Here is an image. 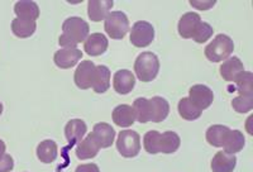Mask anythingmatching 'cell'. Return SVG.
I'll return each instance as SVG.
<instances>
[{"mask_svg": "<svg viewBox=\"0 0 253 172\" xmlns=\"http://www.w3.org/2000/svg\"><path fill=\"white\" fill-rule=\"evenodd\" d=\"M108 46V38L103 33H92L84 42V51L89 56H100L107 51Z\"/></svg>", "mask_w": 253, "mask_h": 172, "instance_id": "9a60e30c", "label": "cell"}, {"mask_svg": "<svg viewBox=\"0 0 253 172\" xmlns=\"http://www.w3.org/2000/svg\"><path fill=\"white\" fill-rule=\"evenodd\" d=\"M95 65L92 61H83L78 66L75 71V80L76 86L81 90H87L92 86V81H94L95 75Z\"/></svg>", "mask_w": 253, "mask_h": 172, "instance_id": "9c48e42d", "label": "cell"}, {"mask_svg": "<svg viewBox=\"0 0 253 172\" xmlns=\"http://www.w3.org/2000/svg\"><path fill=\"white\" fill-rule=\"evenodd\" d=\"M232 130L230 128L225 126H220V124H215L208 128L207 130V141L210 146L218 147V148H223L225 141H227L229 132Z\"/></svg>", "mask_w": 253, "mask_h": 172, "instance_id": "44dd1931", "label": "cell"}, {"mask_svg": "<svg viewBox=\"0 0 253 172\" xmlns=\"http://www.w3.org/2000/svg\"><path fill=\"white\" fill-rule=\"evenodd\" d=\"M57 144L52 139H44L37 147V157L42 164H52L57 158Z\"/></svg>", "mask_w": 253, "mask_h": 172, "instance_id": "d4e9b609", "label": "cell"}, {"mask_svg": "<svg viewBox=\"0 0 253 172\" xmlns=\"http://www.w3.org/2000/svg\"><path fill=\"white\" fill-rule=\"evenodd\" d=\"M133 110H134L135 119L139 123H148L151 121L150 114V101L146 98H137L133 103Z\"/></svg>", "mask_w": 253, "mask_h": 172, "instance_id": "f546056e", "label": "cell"}, {"mask_svg": "<svg viewBox=\"0 0 253 172\" xmlns=\"http://www.w3.org/2000/svg\"><path fill=\"white\" fill-rule=\"evenodd\" d=\"M239 96L245 98H253V74L252 72L245 71L239 75L237 80L234 81Z\"/></svg>", "mask_w": 253, "mask_h": 172, "instance_id": "83f0119b", "label": "cell"}, {"mask_svg": "<svg viewBox=\"0 0 253 172\" xmlns=\"http://www.w3.org/2000/svg\"><path fill=\"white\" fill-rule=\"evenodd\" d=\"M219 71H220V76L225 81L234 83L239 75L242 72H245V66H243V62L237 56H233V57L227 58L224 62L221 63Z\"/></svg>", "mask_w": 253, "mask_h": 172, "instance_id": "5bb4252c", "label": "cell"}, {"mask_svg": "<svg viewBox=\"0 0 253 172\" xmlns=\"http://www.w3.org/2000/svg\"><path fill=\"white\" fill-rule=\"evenodd\" d=\"M36 29H37V23H36V20L15 18V19L12 22L13 35L18 38L31 37V36L35 35Z\"/></svg>", "mask_w": 253, "mask_h": 172, "instance_id": "484cf974", "label": "cell"}, {"mask_svg": "<svg viewBox=\"0 0 253 172\" xmlns=\"http://www.w3.org/2000/svg\"><path fill=\"white\" fill-rule=\"evenodd\" d=\"M232 106L239 114H246L251 112L253 108V98H245V96H238V98L232 100Z\"/></svg>", "mask_w": 253, "mask_h": 172, "instance_id": "1f68e13d", "label": "cell"}, {"mask_svg": "<svg viewBox=\"0 0 253 172\" xmlns=\"http://www.w3.org/2000/svg\"><path fill=\"white\" fill-rule=\"evenodd\" d=\"M113 6H114L113 0H89L87 15L92 22H101L107 18Z\"/></svg>", "mask_w": 253, "mask_h": 172, "instance_id": "4fadbf2b", "label": "cell"}, {"mask_svg": "<svg viewBox=\"0 0 253 172\" xmlns=\"http://www.w3.org/2000/svg\"><path fill=\"white\" fill-rule=\"evenodd\" d=\"M134 71L142 83H150L158 75L160 60L152 52H142L134 62Z\"/></svg>", "mask_w": 253, "mask_h": 172, "instance_id": "3957f363", "label": "cell"}, {"mask_svg": "<svg viewBox=\"0 0 253 172\" xmlns=\"http://www.w3.org/2000/svg\"><path fill=\"white\" fill-rule=\"evenodd\" d=\"M14 169V160L10 155L5 153L0 158V172H10Z\"/></svg>", "mask_w": 253, "mask_h": 172, "instance_id": "d6a6232c", "label": "cell"}, {"mask_svg": "<svg viewBox=\"0 0 253 172\" xmlns=\"http://www.w3.org/2000/svg\"><path fill=\"white\" fill-rule=\"evenodd\" d=\"M135 86V78L129 70H119L113 76V87L118 94H129Z\"/></svg>", "mask_w": 253, "mask_h": 172, "instance_id": "7c38bea8", "label": "cell"}, {"mask_svg": "<svg viewBox=\"0 0 253 172\" xmlns=\"http://www.w3.org/2000/svg\"><path fill=\"white\" fill-rule=\"evenodd\" d=\"M14 13L20 19L37 20L40 18V6L31 0H20L15 3Z\"/></svg>", "mask_w": 253, "mask_h": 172, "instance_id": "7402d4cb", "label": "cell"}, {"mask_svg": "<svg viewBox=\"0 0 253 172\" xmlns=\"http://www.w3.org/2000/svg\"><path fill=\"white\" fill-rule=\"evenodd\" d=\"M180 144H181V139L178 134L171 130L165 133L150 130L143 137L144 149L150 155H157V153L171 155L180 148Z\"/></svg>", "mask_w": 253, "mask_h": 172, "instance_id": "6da1fadb", "label": "cell"}, {"mask_svg": "<svg viewBox=\"0 0 253 172\" xmlns=\"http://www.w3.org/2000/svg\"><path fill=\"white\" fill-rule=\"evenodd\" d=\"M178 114L185 121H196L202 117V110H199L195 105H194L189 98H182L178 101L177 105Z\"/></svg>", "mask_w": 253, "mask_h": 172, "instance_id": "f1b7e54d", "label": "cell"}, {"mask_svg": "<svg viewBox=\"0 0 253 172\" xmlns=\"http://www.w3.org/2000/svg\"><path fill=\"white\" fill-rule=\"evenodd\" d=\"M237 166V157L236 155H230V153L218 152L211 160L210 167L213 172H233Z\"/></svg>", "mask_w": 253, "mask_h": 172, "instance_id": "ac0fdd59", "label": "cell"}, {"mask_svg": "<svg viewBox=\"0 0 253 172\" xmlns=\"http://www.w3.org/2000/svg\"><path fill=\"white\" fill-rule=\"evenodd\" d=\"M5 149H6L5 143H4L3 139H0V158L3 157L4 155H5Z\"/></svg>", "mask_w": 253, "mask_h": 172, "instance_id": "d590c367", "label": "cell"}, {"mask_svg": "<svg viewBox=\"0 0 253 172\" xmlns=\"http://www.w3.org/2000/svg\"><path fill=\"white\" fill-rule=\"evenodd\" d=\"M92 90L96 94H104L110 87V70L104 65L95 67L94 81H92Z\"/></svg>", "mask_w": 253, "mask_h": 172, "instance_id": "603a6c76", "label": "cell"}, {"mask_svg": "<svg viewBox=\"0 0 253 172\" xmlns=\"http://www.w3.org/2000/svg\"><path fill=\"white\" fill-rule=\"evenodd\" d=\"M62 36L58 38V43L63 48H76L79 43L85 42L89 37V24L80 17L67 18L62 24Z\"/></svg>", "mask_w": 253, "mask_h": 172, "instance_id": "7a4b0ae2", "label": "cell"}, {"mask_svg": "<svg viewBox=\"0 0 253 172\" xmlns=\"http://www.w3.org/2000/svg\"><path fill=\"white\" fill-rule=\"evenodd\" d=\"M202 23V18L198 13L189 12L185 13L178 20V35L185 40H193L195 32Z\"/></svg>", "mask_w": 253, "mask_h": 172, "instance_id": "30bf717a", "label": "cell"}, {"mask_svg": "<svg viewBox=\"0 0 253 172\" xmlns=\"http://www.w3.org/2000/svg\"><path fill=\"white\" fill-rule=\"evenodd\" d=\"M83 52L79 48H62L55 53V65L58 69H71L81 60Z\"/></svg>", "mask_w": 253, "mask_h": 172, "instance_id": "8fae6325", "label": "cell"}, {"mask_svg": "<svg viewBox=\"0 0 253 172\" xmlns=\"http://www.w3.org/2000/svg\"><path fill=\"white\" fill-rule=\"evenodd\" d=\"M99 151H100V146L95 138L92 137V134L90 133L85 139H81L78 143V147H76V157L79 160H90V158H94L95 156L98 155Z\"/></svg>", "mask_w": 253, "mask_h": 172, "instance_id": "ffe728a7", "label": "cell"}, {"mask_svg": "<svg viewBox=\"0 0 253 172\" xmlns=\"http://www.w3.org/2000/svg\"><path fill=\"white\" fill-rule=\"evenodd\" d=\"M3 114V104H1V101H0V115Z\"/></svg>", "mask_w": 253, "mask_h": 172, "instance_id": "8d00e7d4", "label": "cell"}, {"mask_svg": "<svg viewBox=\"0 0 253 172\" xmlns=\"http://www.w3.org/2000/svg\"><path fill=\"white\" fill-rule=\"evenodd\" d=\"M104 29L107 35L113 40H123L129 31V20L126 13L123 12H110L105 18Z\"/></svg>", "mask_w": 253, "mask_h": 172, "instance_id": "5b68a950", "label": "cell"}, {"mask_svg": "<svg viewBox=\"0 0 253 172\" xmlns=\"http://www.w3.org/2000/svg\"><path fill=\"white\" fill-rule=\"evenodd\" d=\"M189 99L199 110L208 109L214 100L213 90L207 85H194L189 90Z\"/></svg>", "mask_w": 253, "mask_h": 172, "instance_id": "ba28073f", "label": "cell"}, {"mask_svg": "<svg viewBox=\"0 0 253 172\" xmlns=\"http://www.w3.org/2000/svg\"><path fill=\"white\" fill-rule=\"evenodd\" d=\"M113 122L121 128H128V127L133 126L135 122V114L133 110V106L126 105V104H122V105L115 106L113 110Z\"/></svg>", "mask_w": 253, "mask_h": 172, "instance_id": "d6986e66", "label": "cell"}, {"mask_svg": "<svg viewBox=\"0 0 253 172\" xmlns=\"http://www.w3.org/2000/svg\"><path fill=\"white\" fill-rule=\"evenodd\" d=\"M91 134L95 138V141L99 143L100 148H109L114 143L115 130L108 123L95 124Z\"/></svg>", "mask_w": 253, "mask_h": 172, "instance_id": "2e32d148", "label": "cell"}, {"mask_svg": "<svg viewBox=\"0 0 253 172\" xmlns=\"http://www.w3.org/2000/svg\"><path fill=\"white\" fill-rule=\"evenodd\" d=\"M215 0H204V1H202V0H190V5L199 9V10H208V9L215 5Z\"/></svg>", "mask_w": 253, "mask_h": 172, "instance_id": "836d02e7", "label": "cell"}, {"mask_svg": "<svg viewBox=\"0 0 253 172\" xmlns=\"http://www.w3.org/2000/svg\"><path fill=\"white\" fill-rule=\"evenodd\" d=\"M130 43L134 47L138 48H144L150 46L155 40V28L151 23L146 20H138L133 24L130 29Z\"/></svg>", "mask_w": 253, "mask_h": 172, "instance_id": "52a82bcc", "label": "cell"}, {"mask_svg": "<svg viewBox=\"0 0 253 172\" xmlns=\"http://www.w3.org/2000/svg\"><path fill=\"white\" fill-rule=\"evenodd\" d=\"M117 149L123 157L133 158L141 151V137L134 130H122L117 139Z\"/></svg>", "mask_w": 253, "mask_h": 172, "instance_id": "8992f818", "label": "cell"}, {"mask_svg": "<svg viewBox=\"0 0 253 172\" xmlns=\"http://www.w3.org/2000/svg\"><path fill=\"white\" fill-rule=\"evenodd\" d=\"M75 172H100L98 165L95 164H85L80 165V166L76 167Z\"/></svg>", "mask_w": 253, "mask_h": 172, "instance_id": "e575fe53", "label": "cell"}, {"mask_svg": "<svg viewBox=\"0 0 253 172\" xmlns=\"http://www.w3.org/2000/svg\"><path fill=\"white\" fill-rule=\"evenodd\" d=\"M214 33L213 27L210 26L209 23H205V22H202L200 26H199L198 31L195 32L194 35L193 41H195L196 43H205L207 41H209L211 38Z\"/></svg>", "mask_w": 253, "mask_h": 172, "instance_id": "4dcf8cb0", "label": "cell"}, {"mask_svg": "<svg viewBox=\"0 0 253 172\" xmlns=\"http://www.w3.org/2000/svg\"><path fill=\"white\" fill-rule=\"evenodd\" d=\"M234 51V43L227 35H218L205 47L204 53L211 62H221L229 57Z\"/></svg>", "mask_w": 253, "mask_h": 172, "instance_id": "277c9868", "label": "cell"}, {"mask_svg": "<svg viewBox=\"0 0 253 172\" xmlns=\"http://www.w3.org/2000/svg\"><path fill=\"white\" fill-rule=\"evenodd\" d=\"M245 146L246 139L243 133L238 130V129H234V130H230L229 132L227 141H225L224 146H223V151L230 153V155H236V153L241 152Z\"/></svg>", "mask_w": 253, "mask_h": 172, "instance_id": "4316f807", "label": "cell"}, {"mask_svg": "<svg viewBox=\"0 0 253 172\" xmlns=\"http://www.w3.org/2000/svg\"><path fill=\"white\" fill-rule=\"evenodd\" d=\"M150 101V114L152 123H160L164 122L170 113V104L166 99L161 96H153L152 99H148Z\"/></svg>", "mask_w": 253, "mask_h": 172, "instance_id": "e0dca14e", "label": "cell"}, {"mask_svg": "<svg viewBox=\"0 0 253 172\" xmlns=\"http://www.w3.org/2000/svg\"><path fill=\"white\" fill-rule=\"evenodd\" d=\"M87 127L85 122L81 119H71L65 127V137L70 143L72 142H80L86 134Z\"/></svg>", "mask_w": 253, "mask_h": 172, "instance_id": "cb8c5ba5", "label": "cell"}]
</instances>
